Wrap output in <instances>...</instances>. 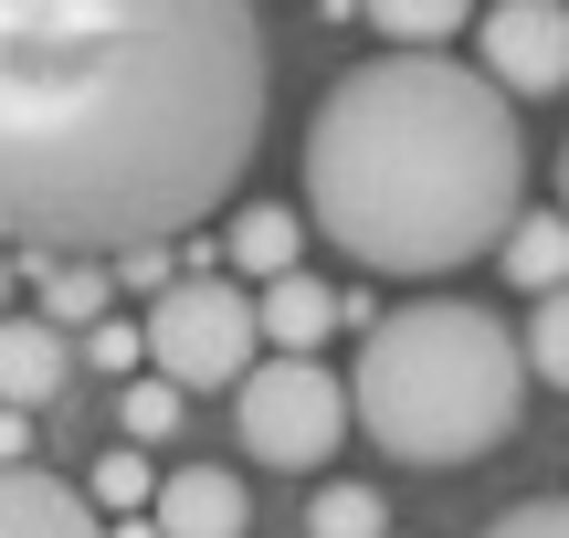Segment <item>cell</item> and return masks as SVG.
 I'll return each mask as SVG.
<instances>
[{"mask_svg":"<svg viewBox=\"0 0 569 538\" xmlns=\"http://www.w3.org/2000/svg\"><path fill=\"white\" fill-rule=\"evenodd\" d=\"M274 53L243 0H0V253L117 265L243 190Z\"/></svg>","mask_w":569,"mask_h":538,"instance_id":"obj_1","label":"cell"},{"mask_svg":"<svg viewBox=\"0 0 569 538\" xmlns=\"http://www.w3.org/2000/svg\"><path fill=\"white\" fill-rule=\"evenodd\" d=\"M306 211L369 275H453L528 211V127L453 53H369L306 127Z\"/></svg>","mask_w":569,"mask_h":538,"instance_id":"obj_2","label":"cell"},{"mask_svg":"<svg viewBox=\"0 0 569 538\" xmlns=\"http://www.w3.org/2000/svg\"><path fill=\"white\" fill-rule=\"evenodd\" d=\"M528 412V359H517V328L475 296H422V307L380 317L359 349V391H348V422L380 444L390 465H475L517 434Z\"/></svg>","mask_w":569,"mask_h":538,"instance_id":"obj_3","label":"cell"},{"mask_svg":"<svg viewBox=\"0 0 569 538\" xmlns=\"http://www.w3.org/2000/svg\"><path fill=\"white\" fill-rule=\"evenodd\" d=\"M138 349H148V370L169 380V391H243V370L264 359V338H253V296L232 286V275H169L159 286V307L138 317Z\"/></svg>","mask_w":569,"mask_h":538,"instance_id":"obj_4","label":"cell"},{"mask_svg":"<svg viewBox=\"0 0 569 538\" xmlns=\"http://www.w3.org/2000/svg\"><path fill=\"white\" fill-rule=\"evenodd\" d=\"M232 434L253 465H327L348 444V380L317 359H253L232 391Z\"/></svg>","mask_w":569,"mask_h":538,"instance_id":"obj_5","label":"cell"},{"mask_svg":"<svg viewBox=\"0 0 569 538\" xmlns=\"http://www.w3.org/2000/svg\"><path fill=\"white\" fill-rule=\"evenodd\" d=\"M475 42H486V63L475 74L496 84V96H559L569 84V11L559 0H496L486 21H475Z\"/></svg>","mask_w":569,"mask_h":538,"instance_id":"obj_6","label":"cell"},{"mask_svg":"<svg viewBox=\"0 0 569 538\" xmlns=\"http://www.w3.org/2000/svg\"><path fill=\"white\" fill-rule=\"evenodd\" d=\"M148 528H159V538H243L253 497H243L232 465H169L159 497H148Z\"/></svg>","mask_w":569,"mask_h":538,"instance_id":"obj_7","label":"cell"},{"mask_svg":"<svg viewBox=\"0 0 569 538\" xmlns=\"http://www.w3.org/2000/svg\"><path fill=\"white\" fill-rule=\"evenodd\" d=\"M74 380V338H53L42 317H0V412H42Z\"/></svg>","mask_w":569,"mask_h":538,"instance_id":"obj_8","label":"cell"},{"mask_svg":"<svg viewBox=\"0 0 569 538\" xmlns=\"http://www.w3.org/2000/svg\"><path fill=\"white\" fill-rule=\"evenodd\" d=\"M0 538H106V518L84 507V486L21 465V476H0Z\"/></svg>","mask_w":569,"mask_h":538,"instance_id":"obj_9","label":"cell"},{"mask_svg":"<svg viewBox=\"0 0 569 538\" xmlns=\"http://www.w3.org/2000/svg\"><path fill=\"white\" fill-rule=\"evenodd\" d=\"M327 328H338V286H317V275H274L253 296V338H274V359H306Z\"/></svg>","mask_w":569,"mask_h":538,"instance_id":"obj_10","label":"cell"},{"mask_svg":"<svg viewBox=\"0 0 569 538\" xmlns=\"http://www.w3.org/2000/svg\"><path fill=\"white\" fill-rule=\"evenodd\" d=\"M496 265H507V286L559 296V286H569V222H559V211H517L507 243H496Z\"/></svg>","mask_w":569,"mask_h":538,"instance_id":"obj_11","label":"cell"},{"mask_svg":"<svg viewBox=\"0 0 569 538\" xmlns=\"http://www.w3.org/2000/svg\"><path fill=\"white\" fill-rule=\"evenodd\" d=\"M296 243H306V222L296 211H243V222H232V265L253 275V286H274V275H296Z\"/></svg>","mask_w":569,"mask_h":538,"instance_id":"obj_12","label":"cell"},{"mask_svg":"<svg viewBox=\"0 0 569 538\" xmlns=\"http://www.w3.org/2000/svg\"><path fill=\"white\" fill-rule=\"evenodd\" d=\"M42 275H53V286H42V328H106V275L96 265H42Z\"/></svg>","mask_w":569,"mask_h":538,"instance_id":"obj_13","label":"cell"},{"mask_svg":"<svg viewBox=\"0 0 569 538\" xmlns=\"http://www.w3.org/2000/svg\"><path fill=\"white\" fill-rule=\"evenodd\" d=\"M306 538H390V507L369 497V486H317V507H306Z\"/></svg>","mask_w":569,"mask_h":538,"instance_id":"obj_14","label":"cell"},{"mask_svg":"<svg viewBox=\"0 0 569 538\" xmlns=\"http://www.w3.org/2000/svg\"><path fill=\"white\" fill-rule=\"evenodd\" d=\"M453 0H369V32H390V42H411V53H422V42H443L453 32Z\"/></svg>","mask_w":569,"mask_h":538,"instance_id":"obj_15","label":"cell"},{"mask_svg":"<svg viewBox=\"0 0 569 538\" xmlns=\"http://www.w3.org/2000/svg\"><path fill=\"white\" fill-rule=\"evenodd\" d=\"M517 359H528L538 380H559V391H569V286H559V296H538V317H528V349H517Z\"/></svg>","mask_w":569,"mask_h":538,"instance_id":"obj_16","label":"cell"},{"mask_svg":"<svg viewBox=\"0 0 569 538\" xmlns=\"http://www.w3.org/2000/svg\"><path fill=\"white\" fill-rule=\"evenodd\" d=\"M148 497H159V465L148 455H96V497L84 507H148Z\"/></svg>","mask_w":569,"mask_h":538,"instance_id":"obj_17","label":"cell"},{"mask_svg":"<svg viewBox=\"0 0 569 538\" xmlns=\"http://www.w3.org/2000/svg\"><path fill=\"white\" fill-rule=\"evenodd\" d=\"M159 434H180V391L169 380H127V444H159Z\"/></svg>","mask_w":569,"mask_h":538,"instance_id":"obj_18","label":"cell"},{"mask_svg":"<svg viewBox=\"0 0 569 538\" xmlns=\"http://www.w3.org/2000/svg\"><path fill=\"white\" fill-rule=\"evenodd\" d=\"M486 538H569V497H528V507H507Z\"/></svg>","mask_w":569,"mask_h":538,"instance_id":"obj_19","label":"cell"},{"mask_svg":"<svg viewBox=\"0 0 569 538\" xmlns=\"http://www.w3.org/2000/svg\"><path fill=\"white\" fill-rule=\"evenodd\" d=\"M138 328H117V317H106V328H84V370H138Z\"/></svg>","mask_w":569,"mask_h":538,"instance_id":"obj_20","label":"cell"},{"mask_svg":"<svg viewBox=\"0 0 569 538\" xmlns=\"http://www.w3.org/2000/svg\"><path fill=\"white\" fill-rule=\"evenodd\" d=\"M32 465V412H0V476H21Z\"/></svg>","mask_w":569,"mask_h":538,"instance_id":"obj_21","label":"cell"},{"mask_svg":"<svg viewBox=\"0 0 569 538\" xmlns=\"http://www.w3.org/2000/svg\"><path fill=\"white\" fill-rule=\"evenodd\" d=\"M106 275H127V286H159V275H169V243H148V253H117Z\"/></svg>","mask_w":569,"mask_h":538,"instance_id":"obj_22","label":"cell"},{"mask_svg":"<svg viewBox=\"0 0 569 538\" xmlns=\"http://www.w3.org/2000/svg\"><path fill=\"white\" fill-rule=\"evenodd\" d=\"M559 222H569V148H559Z\"/></svg>","mask_w":569,"mask_h":538,"instance_id":"obj_23","label":"cell"},{"mask_svg":"<svg viewBox=\"0 0 569 538\" xmlns=\"http://www.w3.org/2000/svg\"><path fill=\"white\" fill-rule=\"evenodd\" d=\"M0 317H11V253H0Z\"/></svg>","mask_w":569,"mask_h":538,"instance_id":"obj_24","label":"cell"},{"mask_svg":"<svg viewBox=\"0 0 569 538\" xmlns=\"http://www.w3.org/2000/svg\"><path fill=\"white\" fill-rule=\"evenodd\" d=\"M106 538H159V528H138V518H127V528H106Z\"/></svg>","mask_w":569,"mask_h":538,"instance_id":"obj_25","label":"cell"}]
</instances>
